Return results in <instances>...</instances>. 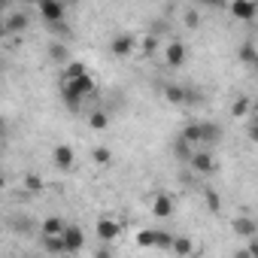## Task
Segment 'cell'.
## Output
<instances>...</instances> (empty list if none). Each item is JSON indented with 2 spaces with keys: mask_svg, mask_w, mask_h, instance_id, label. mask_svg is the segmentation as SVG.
<instances>
[{
  "mask_svg": "<svg viewBox=\"0 0 258 258\" xmlns=\"http://www.w3.org/2000/svg\"><path fill=\"white\" fill-rule=\"evenodd\" d=\"M179 140H182V143H188L191 149L204 146V127H201V121H191V124H185V127H182V134H179Z\"/></svg>",
  "mask_w": 258,
  "mask_h": 258,
  "instance_id": "7c38bea8",
  "label": "cell"
},
{
  "mask_svg": "<svg viewBox=\"0 0 258 258\" xmlns=\"http://www.w3.org/2000/svg\"><path fill=\"white\" fill-rule=\"evenodd\" d=\"M52 161H55L58 170H73V167H76V152H73V146L58 143V146L52 149Z\"/></svg>",
  "mask_w": 258,
  "mask_h": 258,
  "instance_id": "ba28073f",
  "label": "cell"
},
{
  "mask_svg": "<svg viewBox=\"0 0 258 258\" xmlns=\"http://www.w3.org/2000/svg\"><path fill=\"white\" fill-rule=\"evenodd\" d=\"M94 91H97V82L91 79V73L82 76V79H61V97L70 109H79V103L85 97H91Z\"/></svg>",
  "mask_w": 258,
  "mask_h": 258,
  "instance_id": "6da1fadb",
  "label": "cell"
},
{
  "mask_svg": "<svg viewBox=\"0 0 258 258\" xmlns=\"http://www.w3.org/2000/svg\"><path fill=\"white\" fill-rule=\"evenodd\" d=\"M246 249L252 252V258H258V237H255V240H249V243H246Z\"/></svg>",
  "mask_w": 258,
  "mask_h": 258,
  "instance_id": "d6a6232c",
  "label": "cell"
},
{
  "mask_svg": "<svg viewBox=\"0 0 258 258\" xmlns=\"http://www.w3.org/2000/svg\"><path fill=\"white\" fill-rule=\"evenodd\" d=\"M40 19L46 22V28H55V25H64V16H67V7L58 4V0H43V4L37 7Z\"/></svg>",
  "mask_w": 258,
  "mask_h": 258,
  "instance_id": "277c9868",
  "label": "cell"
},
{
  "mask_svg": "<svg viewBox=\"0 0 258 258\" xmlns=\"http://www.w3.org/2000/svg\"><path fill=\"white\" fill-rule=\"evenodd\" d=\"M164 100L167 103H191V91L182 85H167L164 88Z\"/></svg>",
  "mask_w": 258,
  "mask_h": 258,
  "instance_id": "2e32d148",
  "label": "cell"
},
{
  "mask_svg": "<svg viewBox=\"0 0 258 258\" xmlns=\"http://www.w3.org/2000/svg\"><path fill=\"white\" fill-rule=\"evenodd\" d=\"M28 28V13H10L7 19H4V34H22Z\"/></svg>",
  "mask_w": 258,
  "mask_h": 258,
  "instance_id": "5bb4252c",
  "label": "cell"
},
{
  "mask_svg": "<svg viewBox=\"0 0 258 258\" xmlns=\"http://www.w3.org/2000/svg\"><path fill=\"white\" fill-rule=\"evenodd\" d=\"M121 231H124L121 219H115V216H100V219H97V240H100L103 246H109L112 240H118Z\"/></svg>",
  "mask_w": 258,
  "mask_h": 258,
  "instance_id": "7a4b0ae2",
  "label": "cell"
},
{
  "mask_svg": "<svg viewBox=\"0 0 258 258\" xmlns=\"http://www.w3.org/2000/svg\"><path fill=\"white\" fill-rule=\"evenodd\" d=\"M246 137H249L252 143H258V115H252V118L246 121Z\"/></svg>",
  "mask_w": 258,
  "mask_h": 258,
  "instance_id": "f1b7e54d",
  "label": "cell"
},
{
  "mask_svg": "<svg viewBox=\"0 0 258 258\" xmlns=\"http://www.w3.org/2000/svg\"><path fill=\"white\" fill-rule=\"evenodd\" d=\"M204 201H207V210H210V213H219V210H222V198H219L213 188H204Z\"/></svg>",
  "mask_w": 258,
  "mask_h": 258,
  "instance_id": "83f0119b",
  "label": "cell"
},
{
  "mask_svg": "<svg viewBox=\"0 0 258 258\" xmlns=\"http://www.w3.org/2000/svg\"><path fill=\"white\" fill-rule=\"evenodd\" d=\"M228 13L237 22H252L258 16V4H252V0H234V4H228Z\"/></svg>",
  "mask_w": 258,
  "mask_h": 258,
  "instance_id": "30bf717a",
  "label": "cell"
},
{
  "mask_svg": "<svg viewBox=\"0 0 258 258\" xmlns=\"http://www.w3.org/2000/svg\"><path fill=\"white\" fill-rule=\"evenodd\" d=\"M188 164H191L198 173H213V170H216V158H213L207 149H198V152L191 155V161H188Z\"/></svg>",
  "mask_w": 258,
  "mask_h": 258,
  "instance_id": "4fadbf2b",
  "label": "cell"
},
{
  "mask_svg": "<svg viewBox=\"0 0 258 258\" xmlns=\"http://www.w3.org/2000/svg\"><path fill=\"white\" fill-rule=\"evenodd\" d=\"M185 58H188V49H185L182 40H170V43L164 46V64H167V67H182Z\"/></svg>",
  "mask_w": 258,
  "mask_h": 258,
  "instance_id": "5b68a950",
  "label": "cell"
},
{
  "mask_svg": "<svg viewBox=\"0 0 258 258\" xmlns=\"http://www.w3.org/2000/svg\"><path fill=\"white\" fill-rule=\"evenodd\" d=\"M64 231H67L64 219H58V216H49V219H43V237H61Z\"/></svg>",
  "mask_w": 258,
  "mask_h": 258,
  "instance_id": "e0dca14e",
  "label": "cell"
},
{
  "mask_svg": "<svg viewBox=\"0 0 258 258\" xmlns=\"http://www.w3.org/2000/svg\"><path fill=\"white\" fill-rule=\"evenodd\" d=\"M91 161L100 164V167H106V164L112 161V152H109L106 146H94V149H91Z\"/></svg>",
  "mask_w": 258,
  "mask_h": 258,
  "instance_id": "d4e9b609",
  "label": "cell"
},
{
  "mask_svg": "<svg viewBox=\"0 0 258 258\" xmlns=\"http://www.w3.org/2000/svg\"><path fill=\"white\" fill-rule=\"evenodd\" d=\"M231 231H234L240 240H246V243L258 237V225H255L252 216H237V219H231Z\"/></svg>",
  "mask_w": 258,
  "mask_h": 258,
  "instance_id": "8992f818",
  "label": "cell"
},
{
  "mask_svg": "<svg viewBox=\"0 0 258 258\" xmlns=\"http://www.w3.org/2000/svg\"><path fill=\"white\" fill-rule=\"evenodd\" d=\"M88 127H91V131H106V127H109V115L103 109H94L88 115Z\"/></svg>",
  "mask_w": 258,
  "mask_h": 258,
  "instance_id": "603a6c76",
  "label": "cell"
},
{
  "mask_svg": "<svg viewBox=\"0 0 258 258\" xmlns=\"http://www.w3.org/2000/svg\"><path fill=\"white\" fill-rule=\"evenodd\" d=\"M82 76H88V67H85L82 61H67V67H64V79H82Z\"/></svg>",
  "mask_w": 258,
  "mask_h": 258,
  "instance_id": "cb8c5ba5",
  "label": "cell"
},
{
  "mask_svg": "<svg viewBox=\"0 0 258 258\" xmlns=\"http://www.w3.org/2000/svg\"><path fill=\"white\" fill-rule=\"evenodd\" d=\"M173 210H176V204H173V198L167 191H155L152 195V216L155 219H170Z\"/></svg>",
  "mask_w": 258,
  "mask_h": 258,
  "instance_id": "9c48e42d",
  "label": "cell"
},
{
  "mask_svg": "<svg viewBox=\"0 0 258 258\" xmlns=\"http://www.w3.org/2000/svg\"><path fill=\"white\" fill-rule=\"evenodd\" d=\"M231 115L234 118H243V121H249L252 118V97H234V103H231Z\"/></svg>",
  "mask_w": 258,
  "mask_h": 258,
  "instance_id": "9a60e30c",
  "label": "cell"
},
{
  "mask_svg": "<svg viewBox=\"0 0 258 258\" xmlns=\"http://www.w3.org/2000/svg\"><path fill=\"white\" fill-rule=\"evenodd\" d=\"M43 246L49 255H67V246H64V234L61 237H43Z\"/></svg>",
  "mask_w": 258,
  "mask_h": 258,
  "instance_id": "44dd1931",
  "label": "cell"
},
{
  "mask_svg": "<svg viewBox=\"0 0 258 258\" xmlns=\"http://www.w3.org/2000/svg\"><path fill=\"white\" fill-rule=\"evenodd\" d=\"M182 25H185V28H191V31H195V28H198V25H201V13H198V10H195V7H185V10H182Z\"/></svg>",
  "mask_w": 258,
  "mask_h": 258,
  "instance_id": "484cf974",
  "label": "cell"
},
{
  "mask_svg": "<svg viewBox=\"0 0 258 258\" xmlns=\"http://www.w3.org/2000/svg\"><path fill=\"white\" fill-rule=\"evenodd\" d=\"M64 246H67V255H76L82 246H85V231L79 225H67L64 231Z\"/></svg>",
  "mask_w": 258,
  "mask_h": 258,
  "instance_id": "8fae6325",
  "label": "cell"
},
{
  "mask_svg": "<svg viewBox=\"0 0 258 258\" xmlns=\"http://www.w3.org/2000/svg\"><path fill=\"white\" fill-rule=\"evenodd\" d=\"M195 152H198V149H191V146H188V143H182V140H176V143H173V155H176V158H182V161H191V155H195Z\"/></svg>",
  "mask_w": 258,
  "mask_h": 258,
  "instance_id": "4316f807",
  "label": "cell"
},
{
  "mask_svg": "<svg viewBox=\"0 0 258 258\" xmlns=\"http://www.w3.org/2000/svg\"><path fill=\"white\" fill-rule=\"evenodd\" d=\"M237 55H240V61H243V64H249V67H258V46H252V43H243Z\"/></svg>",
  "mask_w": 258,
  "mask_h": 258,
  "instance_id": "7402d4cb",
  "label": "cell"
},
{
  "mask_svg": "<svg viewBox=\"0 0 258 258\" xmlns=\"http://www.w3.org/2000/svg\"><path fill=\"white\" fill-rule=\"evenodd\" d=\"M137 49H140L143 58H152V55L158 52V37H155V34H146V37L137 43Z\"/></svg>",
  "mask_w": 258,
  "mask_h": 258,
  "instance_id": "ffe728a7",
  "label": "cell"
},
{
  "mask_svg": "<svg viewBox=\"0 0 258 258\" xmlns=\"http://www.w3.org/2000/svg\"><path fill=\"white\" fill-rule=\"evenodd\" d=\"M173 252H176L179 258H191V255H198V246H195L191 237H176V240H173Z\"/></svg>",
  "mask_w": 258,
  "mask_h": 258,
  "instance_id": "ac0fdd59",
  "label": "cell"
},
{
  "mask_svg": "<svg viewBox=\"0 0 258 258\" xmlns=\"http://www.w3.org/2000/svg\"><path fill=\"white\" fill-rule=\"evenodd\" d=\"M173 234H164V231H140L137 234V246H143V249H173Z\"/></svg>",
  "mask_w": 258,
  "mask_h": 258,
  "instance_id": "3957f363",
  "label": "cell"
},
{
  "mask_svg": "<svg viewBox=\"0 0 258 258\" xmlns=\"http://www.w3.org/2000/svg\"><path fill=\"white\" fill-rule=\"evenodd\" d=\"M40 185H43V182H40L37 176H28V188H31V191H40Z\"/></svg>",
  "mask_w": 258,
  "mask_h": 258,
  "instance_id": "1f68e13d",
  "label": "cell"
},
{
  "mask_svg": "<svg viewBox=\"0 0 258 258\" xmlns=\"http://www.w3.org/2000/svg\"><path fill=\"white\" fill-rule=\"evenodd\" d=\"M134 49H137V40H134L131 34H115V37L109 40V52H112L115 58H127V55H134Z\"/></svg>",
  "mask_w": 258,
  "mask_h": 258,
  "instance_id": "52a82bcc",
  "label": "cell"
},
{
  "mask_svg": "<svg viewBox=\"0 0 258 258\" xmlns=\"http://www.w3.org/2000/svg\"><path fill=\"white\" fill-rule=\"evenodd\" d=\"M201 127H204V146H213L222 140V127L216 121H201Z\"/></svg>",
  "mask_w": 258,
  "mask_h": 258,
  "instance_id": "d6986e66",
  "label": "cell"
},
{
  "mask_svg": "<svg viewBox=\"0 0 258 258\" xmlns=\"http://www.w3.org/2000/svg\"><path fill=\"white\" fill-rule=\"evenodd\" d=\"M231 258H252V252H249V249H246V246H240V249H237V252H234V255H231Z\"/></svg>",
  "mask_w": 258,
  "mask_h": 258,
  "instance_id": "836d02e7",
  "label": "cell"
},
{
  "mask_svg": "<svg viewBox=\"0 0 258 258\" xmlns=\"http://www.w3.org/2000/svg\"><path fill=\"white\" fill-rule=\"evenodd\" d=\"M52 58H55V61H64V58H67V52H64V46H61V43H55V46H52Z\"/></svg>",
  "mask_w": 258,
  "mask_h": 258,
  "instance_id": "f546056e",
  "label": "cell"
},
{
  "mask_svg": "<svg viewBox=\"0 0 258 258\" xmlns=\"http://www.w3.org/2000/svg\"><path fill=\"white\" fill-rule=\"evenodd\" d=\"M94 258H112V252H109V246H97V252H94Z\"/></svg>",
  "mask_w": 258,
  "mask_h": 258,
  "instance_id": "4dcf8cb0",
  "label": "cell"
}]
</instances>
